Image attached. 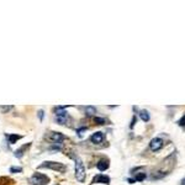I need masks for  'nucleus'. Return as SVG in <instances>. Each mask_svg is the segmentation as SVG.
I'll return each instance as SVG.
<instances>
[{"label": "nucleus", "mask_w": 185, "mask_h": 185, "mask_svg": "<svg viewBox=\"0 0 185 185\" xmlns=\"http://www.w3.org/2000/svg\"><path fill=\"white\" fill-rule=\"evenodd\" d=\"M95 122L99 123V125H104L105 123V120L104 119H100V117H95Z\"/></svg>", "instance_id": "dca6fc26"}, {"label": "nucleus", "mask_w": 185, "mask_h": 185, "mask_svg": "<svg viewBox=\"0 0 185 185\" xmlns=\"http://www.w3.org/2000/svg\"><path fill=\"white\" fill-rule=\"evenodd\" d=\"M150 146H151V150H152V151H159L160 148L163 147V141H162L160 138H153V140L151 141Z\"/></svg>", "instance_id": "39448f33"}, {"label": "nucleus", "mask_w": 185, "mask_h": 185, "mask_svg": "<svg viewBox=\"0 0 185 185\" xmlns=\"http://www.w3.org/2000/svg\"><path fill=\"white\" fill-rule=\"evenodd\" d=\"M85 111H86V114H88L89 116H90V115H94V114H95V109H94V107H91V106H88Z\"/></svg>", "instance_id": "ddd939ff"}, {"label": "nucleus", "mask_w": 185, "mask_h": 185, "mask_svg": "<svg viewBox=\"0 0 185 185\" xmlns=\"http://www.w3.org/2000/svg\"><path fill=\"white\" fill-rule=\"evenodd\" d=\"M103 140H104V137H103V133L101 132H96V133H94V135L90 137V141L92 143H101Z\"/></svg>", "instance_id": "423d86ee"}, {"label": "nucleus", "mask_w": 185, "mask_h": 185, "mask_svg": "<svg viewBox=\"0 0 185 185\" xmlns=\"http://www.w3.org/2000/svg\"><path fill=\"white\" fill-rule=\"evenodd\" d=\"M64 138H66V137H64L63 135L58 133V132H54V133H52V135H51V140H52V141H54V142H57V143L62 142Z\"/></svg>", "instance_id": "1a4fd4ad"}, {"label": "nucleus", "mask_w": 185, "mask_h": 185, "mask_svg": "<svg viewBox=\"0 0 185 185\" xmlns=\"http://www.w3.org/2000/svg\"><path fill=\"white\" fill-rule=\"evenodd\" d=\"M110 181V178L109 177H106V175H96L95 178H94V181L92 183H103V184H107Z\"/></svg>", "instance_id": "0eeeda50"}, {"label": "nucleus", "mask_w": 185, "mask_h": 185, "mask_svg": "<svg viewBox=\"0 0 185 185\" xmlns=\"http://www.w3.org/2000/svg\"><path fill=\"white\" fill-rule=\"evenodd\" d=\"M41 168H47V169H52L56 172H66V165L62 163H56V162H46L41 165Z\"/></svg>", "instance_id": "7ed1b4c3"}, {"label": "nucleus", "mask_w": 185, "mask_h": 185, "mask_svg": "<svg viewBox=\"0 0 185 185\" xmlns=\"http://www.w3.org/2000/svg\"><path fill=\"white\" fill-rule=\"evenodd\" d=\"M179 125H180V126H185V115H184V116L180 119V121H179Z\"/></svg>", "instance_id": "f3484780"}, {"label": "nucleus", "mask_w": 185, "mask_h": 185, "mask_svg": "<svg viewBox=\"0 0 185 185\" xmlns=\"http://www.w3.org/2000/svg\"><path fill=\"white\" fill-rule=\"evenodd\" d=\"M140 116H141L142 121H144V122L150 121V114H148V111H146V110H142V111H141V113H140Z\"/></svg>", "instance_id": "f8f14e48"}, {"label": "nucleus", "mask_w": 185, "mask_h": 185, "mask_svg": "<svg viewBox=\"0 0 185 185\" xmlns=\"http://www.w3.org/2000/svg\"><path fill=\"white\" fill-rule=\"evenodd\" d=\"M181 185H185V179L183 180V183H181Z\"/></svg>", "instance_id": "aec40b11"}, {"label": "nucleus", "mask_w": 185, "mask_h": 185, "mask_svg": "<svg viewBox=\"0 0 185 185\" xmlns=\"http://www.w3.org/2000/svg\"><path fill=\"white\" fill-rule=\"evenodd\" d=\"M96 166H98V169H99L100 172H104V170H106V169L109 168V162H107L106 159H101V160L96 164Z\"/></svg>", "instance_id": "6e6552de"}, {"label": "nucleus", "mask_w": 185, "mask_h": 185, "mask_svg": "<svg viewBox=\"0 0 185 185\" xmlns=\"http://www.w3.org/2000/svg\"><path fill=\"white\" fill-rule=\"evenodd\" d=\"M6 137H8L10 144H14L17 140H20V138H21V136H18V135H6Z\"/></svg>", "instance_id": "9b49d317"}, {"label": "nucleus", "mask_w": 185, "mask_h": 185, "mask_svg": "<svg viewBox=\"0 0 185 185\" xmlns=\"http://www.w3.org/2000/svg\"><path fill=\"white\" fill-rule=\"evenodd\" d=\"M146 178V173H141V174H138V175H136V180H138V181H141V180H143Z\"/></svg>", "instance_id": "2eb2a0df"}, {"label": "nucleus", "mask_w": 185, "mask_h": 185, "mask_svg": "<svg viewBox=\"0 0 185 185\" xmlns=\"http://www.w3.org/2000/svg\"><path fill=\"white\" fill-rule=\"evenodd\" d=\"M12 109V106H2V110L3 111H9V110H11Z\"/></svg>", "instance_id": "a211bd4d"}, {"label": "nucleus", "mask_w": 185, "mask_h": 185, "mask_svg": "<svg viewBox=\"0 0 185 185\" xmlns=\"http://www.w3.org/2000/svg\"><path fill=\"white\" fill-rule=\"evenodd\" d=\"M10 172L11 173H20V172H22V168H20V166H11Z\"/></svg>", "instance_id": "4468645a"}, {"label": "nucleus", "mask_w": 185, "mask_h": 185, "mask_svg": "<svg viewBox=\"0 0 185 185\" xmlns=\"http://www.w3.org/2000/svg\"><path fill=\"white\" fill-rule=\"evenodd\" d=\"M67 119H68V116H67L66 107L59 106V107L56 109V120H57V122L59 125H64L67 122Z\"/></svg>", "instance_id": "20e7f679"}, {"label": "nucleus", "mask_w": 185, "mask_h": 185, "mask_svg": "<svg viewBox=\"0 0 185 185\" xmlns=\"http://www.w3.org/2000/svg\"><path fill=\"white\" fill-rule=\"evenodd\" d=\"M29 146H30V143H27L26 146H24V147H21L20 150H17V151H15V157H17V158H21L22 156H24V152H25V150L26 148H29Z\"/></svg>", "instance_id": "9d476101"}, {"label": "nucleus", "mask_w": 185, "mask_h": 185, "mask_svg": "<svg viewBox=\"0 0 185 185\" xmlns=\"http://www.w3.org/2000/svg\"><path fill=\"white\" fill-rule=\"evenodd\" d=\"M39 116H40V120H42V117H43V111L42 110L39 111Z\"/></svg>", "instance_id": "6ab92c4d"}, {"label": "nucleus", "mask_w": 185, "mask_h": 185, "mask_svg": "<svg viewBox=\"0 0 185 185\" xmlns=\"http://www.w3.org/2000/svg\"><path fill=\"white\" fill-rule=\"evenodd\" d=\"M30 181H31V184H32V185H47V184H48V181H49V179H48V178H47L45 174H41V173H35V174L31 177Z\"/></svg>", "instance_id": "f03ea898"}, {"label": "nucleus", "mask_w": 185, "mask_h": 185, "mask_svg": "<svg viewBox=\"0 0 185 185\" xmlns=\"http://www.w3.org/2000/svg\"><path fill=\"white\" fill-rule=\"evenodd\" d=\"M76 178L80 183H83L85 179V168H84V164L80 159L76 160Z\"/></svg>", "instance_id": "f257e3e1"}]
</instances>
